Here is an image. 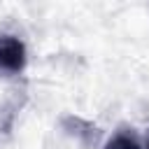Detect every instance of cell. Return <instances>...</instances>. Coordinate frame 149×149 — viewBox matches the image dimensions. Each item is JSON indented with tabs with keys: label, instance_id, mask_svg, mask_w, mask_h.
Wrapping results in <instances>:
<instances>
[{
	"label": "cell",
	"instance_id": "obj_1",
	"mask_svg": "<svg viewBox=\"0 0 149 149\" xmlns=\"http://www.w3.org/2000/svg\"><path fill=\"white\" fill-rule=\"evenodd\" d=\"M26 65V47L14 35H0V74H19Z\"/></svg>",
	"mask_w": 149,
	"mask_h": 149
},
{
	"label": "cell",
	"instance_id": "obj_2",
	"mask_svg": "<svg viewBox=\"0 0 149 149\" xmlns=\"http://www.w3.org/2000/svg\"><path fill=\"white\" fill-rule=\"evenodd\" d=\"M105 149H147L133 133H116L107 144Z\"/></svg>",
	"mask_w": 149,
	"mask_h": 149
}]
</instances>
